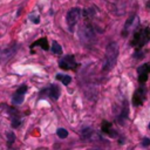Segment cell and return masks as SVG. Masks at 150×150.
<instances>
[{
  "instance_id": "6da1fadb",
  "label": "cell",
  "mask_w": 150,
  "mask_h": 150,
  "mask_svg": "<svg viewBox=\"0 0 150 150\" xmlns=\"http://www.w3.org/2000/svg\"><path fill=\"white\" fill-rule=\"evenodd\" d=\"M117 56H118V45L115 41H112L105 48V56H104V62H103L104 71H109L114 68L117 61Z\"/></svg>"
},
{
  "instance_id": "7a4b0ae2",
  "label": "cell",
  "mask_w": 150,
  "mask_h": 150,
  "mask_svg": "<svg viewBox=\"0 0 150 150\" xmlns=\"http://www.w3.org/2000/svg\"><path fill=\"white\" fill-rule=\"evenodd\" d=\"M149 40H150V28L145 27L135 32L134 39L131 40V45L136 48V50H139L144 45L149 42Z\"/></svg>"
},
{
  "instance_id": "3957f363",
  "label": "cell",
  "mask_w": 150,
  "mask_h": 150,
  "mask_svg": "<svg viewBox=\"0 0 150 150\" xmlns=\"http://www.w3.org/2000/svg\"><path fill=\"white\" fill-rule=\"evenodd\" d=\"M81 14H82V9L79 8V7H74L70 11H68V13H67V23L69 26V30L73 32V28L77 23V21L80 20Z\"/></svg>"
},
{
  "instance_id": "277c9868",
  "label": "cell",
  "mask_w": 150,
  "mask_h": 150,
  "mask_svg": "<svg viewBox=\"0 0 150 150\" xmlns=\"http://www.w3.org/2000/svg\"><path fill=\"white\" fill-rule=\"evenodd\" d=\"M79 36L81 39L82 42H86V43H90L91 41H94L95 39V33L93 30V28L90 26H82L79 30Z\"/></svg>"
},
{
  "instance_id": "5b68a950",
  "label": "cell",
  "mask_w": 150,
  "mask_h": 150,
  "mask_svg": "<svg viewBox=\"0 0 150 150\" xmlns=\"http://www.w3.org/2000/svg\"><path fill=\"white\" fill-rule=\"evenodd\" d=\"M76 66H77V63H76L75 57L73 55H66V56H63L62 59L59 60V67L64 69V70L75 69Z\"/></svg>"
},
{
  "instance_id": "8992f818",
  "label": "cell",
  "mask_w": 150,
  "mask_h": 150,
  "mask_svg": "<svg viewBox=\"0 0 150 150\" xmlns=\"http://www.w3.org/2000/svg\"><path fill=\"white\" fill-rule=\"evenodd\" d=\"M145 95H146V89L144 87H139L138 89H136V91L134 93V96H132V104L141 105L145 100Z\"/></svg>"
},
{
  "instance_id": "52a82bcc",
  "label": "cell",
  "mask_w": 150,
  "mask_h": 150,
  "mask_svg": "<svg viewBox=\"0 0 150 150\" xmlns=\"http://www.w3.org/2000/svg\"><path fill=\"white\" fill-rule=\"evenodd\" d=\"M137 73H138V82L139 83L146 82L148 75L150 73V63H144V64L139 66L137 68Z\"/></svg>"
},
{
  "instance_id": "ba28073f",
  "label": "cell",
  "mask_w": 150,
  "mask_h": 150,
  "mask_svg": "<svg viewBox=\"0 0 150 150\" xmlns=\"http://www.w3.org/2000/svg\"><path fill=\"white\" fill-rule=\"evenodd\" d=\"M27 91V86H21L16 89V91L14 93L13 95V98H12V102L14 104H21L23 102V97H25V94Z\"/></svg>"
},
{
  "instance_id": "9c48e42d",
  "label": "cell",
  "mask_w": 150,
  "mask_h": 150,
  "mask_svg": "<svg viewBox=\"0 0 150 150\" xmlns=\"http://www.w3.org/2000/svg\"><path fill=\"white\" fill-rule=\"evenodd\" d=\"M139 25V21H138V18L136 16V15H134V16H131L130 19H128L127 20V22H125V25H124V29H123V35H128L129 34V32L131 30V29H134V28H136L137 26Z\"/></svg>"
},
{
  "instance_id": "30bf717a",
  "label": "cell",
  "mask_w": 150,
  "mask_h": 150,
  "mask_svg": "<svg viewBox=\"0 0 150 150\" xmlns=\"http://www.w3.org/2000/svg\"><path fill=\"white\" fill-rule=\"evenodd\" d=\"M45 93H48V96L52 97L53 100H57L60 97V94H61V90H60V87L57 84H52L49 88L45 89L43 90Z\"/></svg>"
},
{
  "instance_id": "8fae6325",
  "label": "cell",
  "mask_w": 150,
  "mask_h": 150,
  "mask_svg": "<svg viewBox=\"0 0 150 150\" xmlns=\"http://www.w3.org/2000/svg\"><path fill=\"white\" fill-rule=\"evenodd\" d=\"M14 53H15V47H9V48H7V49H5L0 53V60L1 61H7L14 55Z\"/></svg>"
},
{
  "instance_id": "7c38bea8",
  "label": "cell",
  "mask_w": 150,
  "mask_h": 150,
  "mask_svg": "<svg viewBox=\"0 0 150 150\" xmlns=\"http://www.w3.org/2000/svg\"><path fill=\"white\" fill-rule=\"evenodd\" d=\"M35 46H40V47H41L42 49H45V50H48V48H49L48 41H47L46 38H41V39H39L38 41H35L34 43H32V45H30V48H34Z\"/></svg>"
},
{
  "instance_id": "4fadbf2b",
  "label": "cell",
  "mask_w": 150,
  "mask_h": 150,
  "mask_svg": "<svg viewBox=\"0 0 150 150\" xmlns=\"http://www.w3.org/2000/svg\"><path fill=\"white\" fill-rule=\"evenodd\" d=\"M56 80L61 81L64 86H68L71 82V77L69 75H64V74H56Z\"/></svg>"
},
{
  "instance_id": "5bb4252c",
  "label": "cell",
  "mask_w": 150,
  "mask_h": 150,
  "mask_svg": "<svg viewBox=\"0 0 150 150\" xmlns=\"http://www.w3.org/2000/svg\"><path fill=\"white\" fill-rule=\"evenodd\" d=\"M102 130H103L105 134L111 135L112 137H115V135H116V132L111 129V124H110V123H108V122H105V121L102 123Z\"/></svg>"
},
{
  "instance_id": "9a60e30c",
  "label": "cell",
  "mask_w": 150,
  "mask_h": 150,
  "mask_svg": "<svg viewBox=\"0 0 150 150\" xmlns=\"http://www.w3.org/2000/svg\"><path fill=\"white\" fill-rule=\"evenodd\" d=\"M52 53L59 54V55L62 54V48H61V46H60L56 41H53V42H52Z\"/></svg>"
},
{
  "instance_id": "2e32d148",
  "label": "cell",
  "mask_w": 150,
  "mask_h": 150,
  "mask_svg": "<svg viewBox=\"0 0 150 150\" xmlns=\"http://www.w3.org/2000/svg\"><path fill=\"white\" fill-rule=\"evenodd\" d=\"M56 134H57V136H59L60 138H66V137L68 136V131H67L66 129H63V128H59V129L56 130Z\"/></svg>"
},
{
  "instance_id": "e0dca14e",
  "label": "cell",
  "mask_w": 150,
  "mask_h": 150,
  "mask_svg": "<svg viewBox=\"0 0 150 150\" xmlns=\"http://www.w3.org/2000/svg\"><path fill=\"white\" fill-rule=\"evenodd\" d=\"M20 123H21V122H20V120H19V118H16V117L12 121V125H13L14 128H18V127L20 125Z\"/></svg>"
},
{
  "instance_id": "ac0fdd59",
  "label": "cell",
  "mask_w": 150,
  "mask_h": 150,
  "mask_svg": "<svg viewBox=\"0 0 150 150\" xmlns=\"http://www.w3.org/2000/svg\"><path fill=\"white\" fill-rule=\"evenodd\" d=\"M142 145H143V146H149V145H150V138H148V137L143 138V139H142Z\"/></svg>"
},
{
  "instance_id": "d6986e66",
  "label": "cell",
  "mask_w": 150,
  "mask_h": 150,
  "mask_svg": "<svg viewBox=\"0 0 150 150\" xmlns=\"http://www.w3.org/2000/svg\"><path fill=\"white\" fill-rule=\"evenodd\" d=\"M29 18H30V21H33L34 23H39L40 22V20H39V16L38 15H29Z\"/></svg>"
},
{
  "instance_id": "ffe728a7",
  "label": "cell",
  "mask_w": 150,
  "mask_h": 150,
  "mask_svg": "<svg viewBox=\"0 0 150 150\" xmlns=\"http://www.w3.org/2000/svg\"><path fill=\"white\" fill-rule=\"evenodd\" d=\"M8 141H9V143H12V141H14V136L12 132H8Z\"/></svg>"
},
{
  "instance_id": "44dd1931",
  "label": "cell",
  "mask_w": 150,
  "mask_h": 150,
  "mask_svg": "<svg viewBox=\"0 0 150 150\" xmlns=\"http://www.w3.org/2000/svg\"><path fill=\"white\" fill-rule=\"evenodd\" d=\"M148 127H149V129H150V123H149V125H148Z\"/></svg>"
},
{
  "instance_id": "7402d4cb",
  "label": "cell",
  "mask_w": 150,
  "mask_h": 150,
  "mask_svg": "<svg viewBox=\"0 0 150 150\" xmlns=\"http://www.w3.org/2000/svg\"><path fill=\"white\" fill-rule=\"evenodd\" d=\"M91 150H95V149H91Z\"/></svg>"
}]
</instances>
